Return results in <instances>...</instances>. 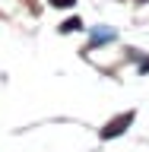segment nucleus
<instances>
[{"label": "nucleus", "mask_w": 149, "mask_h": 152, "mask_svg": "<svg viewBox=\"0 0 149 152\" xmlns=\"http://www.w3.org/2000/svg\"><path fill=\"white\" fill-rule=\"evenodd\" d=\"M130 121H133V111H127L124 117H117V121H111V124H108V130H102V136H105V140L117 136L121 130H127V124H130Z\"/></svg>", "instance_id": "f257e3e1"}, {"label": "nucleus", "mask_w": 149, "mask_h": 152, "mask_svg": "<svg viewBox=\"0 0 149 152\" xmlns=\"http://www.w3.org/2000/svg\"><path fill=\"white\" fill-rule=\"evenodd\" d=\"M51 3H54V7H73L76 0H51Z\"/></svg>", "instance_id": "7ed1b4c3"}, {"label": "nucleus", "mask_w": 149, "mask_h": 152, "mask_svg": "<svg viewBox=\"0 0 149 152\" xmlns=\"http://www.w3.org/2000/svg\"><path fill=\"white\" fill-rule=\"evenodd\" d=\"M70 28H83V22H79V19H67V22H64V32H70Z\"/></svg>", "instance_id": "f03ea898"}]
</instances>
